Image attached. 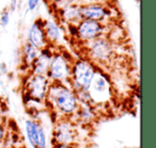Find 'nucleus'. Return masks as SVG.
Masks as SVG:
<instances>
[{"mask_svg": "<svg viewBox=\"0 0 156 148\" xmlns=\"http://www.w3.org/2000/svg\"><path fill=\"white\" fill-rule=\"evenodd\" d=\"M39 1L40 0H28V8L30 11H33L35 10V8L37 7L39 5Z\"/></svg>", "mask_w": 156, "mask_h": 148, "instance_id": "18", "label": "nucleus"}, {"mask_svg": "<svg viewBox=\"0 0 156 148\" xmlns=\"http://www.w3.org/2000/svg\"><path fill=\"white\" fill-rule=\"evenodd\" d=\"M45 101L51 105L55 113L61 115L62 118L74 116L79 105L74 90L61 82H54L48 86Z\"/></svg>", "mask_w": 156, "mask_h": 148, "instance_id": "1", "label": "nucleus"}, {"mask_svg": "<svg viewBox=\"0 0 156 148\" xmlns=\"http://www.w3.org/2000/svg\"><path fill=\"white\" fill-rule=\"evenodd\" d=\"M64 18L69 22L73 23V22H76V20H81L80 17V13H79V8L77 7H67L66 9L64 10Z\"/></svg>", "mask_w": 156, "mask_h": 148, "instance_id": "16", "label": "nucleus"}, {"mask_svg": "<svg viewBox=\"0 0 156 148\" xmlns=\"http://www.w3.org/2000/svg\"><path fill=\"white\" fill-rule=\"evenodd\" d=\"M88 92L93 106L94 104L105 103L111 96V87L108 79L103 73L95 71Z\"/></svg>", "mask_w": 156, "mask_h": 148, "instance_id": "3", "label": "nucleus"}, {"mask_svg": "<svg viewBox=\"0 0 156 148\" xmlns=\"http://www.w3.org/2000/svg\"><path fill=\"white\" fill-rule=\"evenodd\" d=\"M52 148H73L71 145H64V144H55Z\"/></svg>", "mask_w": 156, "mask_h": 148, "instance_id": "20", "label": "nucleus"}, {"mask_svg": "<svg viewBox=\"0 0 156 148\" xmlns=\"http://www.w3.org/2000/svg\"><path fill=\"white\" fill-rule=\"evenodd\" d=\"M75 116H77L78 120H80V122H83V124H90V122H92L94 120L96 114L95 111H94L93 105L80 103L78 105Z\"/></svg>", "mask_w": 156, "mask_h": 148, "instance_id": "13", "label": "nucleus"}, {"mask_svg": "<svg viewBox=\"0 0 156 148\" xmlns=\"http://www.w3.org/2000/svg\"><path fill=\"white\" fill-rule=\"evenodd\" d=\"M95 73L93 65L88 60H77L72 68V89L75 91H88Z\"/></svg>", "mask_w": 156, "mask_h": 148, "instance_id": "2", "label": "nucleus"}, {"mask_svg": "<svg viewBox=\"0 0 156 148\" xmlns=\"http://www.w3.org/2000/svg\"><path fill=\"white\" fill-rule=\"evenodd\" d=\"M28 43H30L35 48H44L46 45V37L44 29L37 22L32 24L28 30Z\"/></svg>", "mask_w": 156, "mask_h": 148, "instance_id": "11", "label": "nucleus"}, {"mask_svg": "<svg viewBox=\"0 0 156 148\" xmlns=\"http://www.w3.org/2000/svg\"><path fill=\"white\" fill-rule=\"evenodd\" d=\"M10 20V11L8 9H5L1 12V15H0V25L2 27H7L9 24Z\"/></svg>", "mask_w": 156, "mask_h": 148, "instance_id": "17", "label": "nucleus"}, {"mask_svg": "<svg viewBox=\"0 0 156 148\" xmlns=\"http://www.w3.org/2000/svg\"><path fill=\"white\" fill-rule=\"evenodd\" d=\"M44 32H45L46 39L50 40L51 42H57L60 40L61 33L58 25L52 20H48L44 24Z\"/></svg>", "mask_w": 156, "mask_h": 148, "instance_id": "14", "label": "nucleus"}, {"mask_svg": "<svg viewBox=\"0 0 156 148\" xmlns=\"http://www.w3.org/2000/svg\"><path fill=\"white\" fill-rule=\"evenodd\" d=\"M90 55L94 60L106 61L112 54V46L108 40L104 38H96L92 40L89 46Z\"/></svg>", "mask_w": 156, "mask_h": 148, "instance_id": "9", "label": "nucleus"}, {"mask_svg": "<svg viewBox=\"0 0 156 148\" xmlns=\"http://www.w3.org/2000/svg\"><path fill=\"white\" fill-rule=\"evenodd\" d=\"M102 32L103 26L98 20H83L77 26V35L83 41H92L100 38Z\"/></svg>", "mask_w": 156, "mask_h": 148, "instance_id": "8", "label": "nucleus"}, {"mask_svg": "<svg viewBox=\"0 0 156 148\" xmlns=\"http://www.w3.org/2000/svg\"><path fill=\"white\" fill-rule=\"evenodd\" d=\"M75 139V130L69 121L65 120L64 118L55 124L52 130V142L55 144H64V145H71Z\"/></svg>", "mask_w": 156, "mask_h": 148, "instance_id": "7", "label": "nucleus"}, {"mask_svg": "<svg viewBox=\"0 0 156 148\" xmlns=\"http://www.w3.org/2000/svg\"><path fill=\"white\" fill-rule=\"evenodd\" d=\"M25 131L32 148H47V139L41 122L35 119H27Z\"/></svg>", "mask_w": 156, "mask_h": 148, "instance_id": "5", "label": "nucleus"}, {"mask_svg": "<svg viewBox=\"0 0 156 148\" xmlns=\"http://www.w3.org/2000/svg\"><path fill=\"white\" fill-rule=\"evenodd\" d=\"M69 74H71V71H69V62L65 59V57L62 54L52 55L47 71L48 77H50L54 82L62 83L63 81L69 79Z\"/></svg>", "mask_w": 156, "mask_h": 148, "instance_id": "6", "label": "nucleus"}, {"mask_svg": "<svg viewBox=\"0 0 156 148\" xmlns=\"http://www.w3.org/2000/svg\"><path fill=\"white\" fill-rule=\"evenodd\" d=\"M3 137H5V127H3L2 122L0 121V143L2 142Z\"/></svg>", "mask_w": 156, "mask_h": 148, "instance_id": "19", "label": "nucleus"}, {"mask_svg": "<svg viewBox=\"0 0 156 148\" xmlns=\"http://www.w3.org/2000/svg\"><path fill=\"white\" fill-rule=\"evenodd\" d=\"M40 50L37 48H35L34 46H32L30 43L27 42L24 46V56H25V61L27 65H32L33 61L37 59V57L39 56Z\"/></svg>", "mask_w": 156, "mask_h": 148, "instance_id": "15", "label": "nucleus"}, {"mask_svg": "<svg viewBox=\"0 0 156 148\" xmlns=\"http://www.w3.org/2000/svg\"><path fill=\"white\" fill-rule=\"evenodd\" d=\"M81 20H102L106 15L105 9L100 5H88L79 8Z\"/></svg>", "mask_w": 156, "mask_h": 148, "instance_id": "12", "label": "nucleus"}, {"mask_svg": "<svg viewBox=\"0 0 156 148\" xmlns=\"http://www.w3.org/2000/svg\"><path fill=\"white\" fill-rule=\"evenodd\" d=\"M65 1H69V2H71V1H73V0H65Z\"/></svg>", "mask_w": 156, "mask_h": 148, "instance_id": "21", "label": "nucleus"}, {"mask_svg": "<svg viewBox=\"0 0 156 148\" xmlns=\"http://www.w3.org/2000/svg\"><path fill=\"white\" fill-rule=\"evenodd\" d=\"M48 79L45 75H33L27 84L25 97L28 98V102H42L46 99L48 90Z\"/></svg>", "mask_w": 156, "mask_h": 148, "instance_id": "4", "label": "nucleus"}, {"mask_svg": "<svg viewBox=\"0 0 156 148\" xmlns=\"http://www.w3.org/2000/svg\"><path fill=\"white\" fill-rule=\"evenodd\" d=\"M52 53L48 48H42L39 56L31 65L33 67V75H45L47 74Z\"/></svg>", "mask_w": 156, "mask_h": 148, "instance_id": "10", "label": "nucleus"}]
</instances>
